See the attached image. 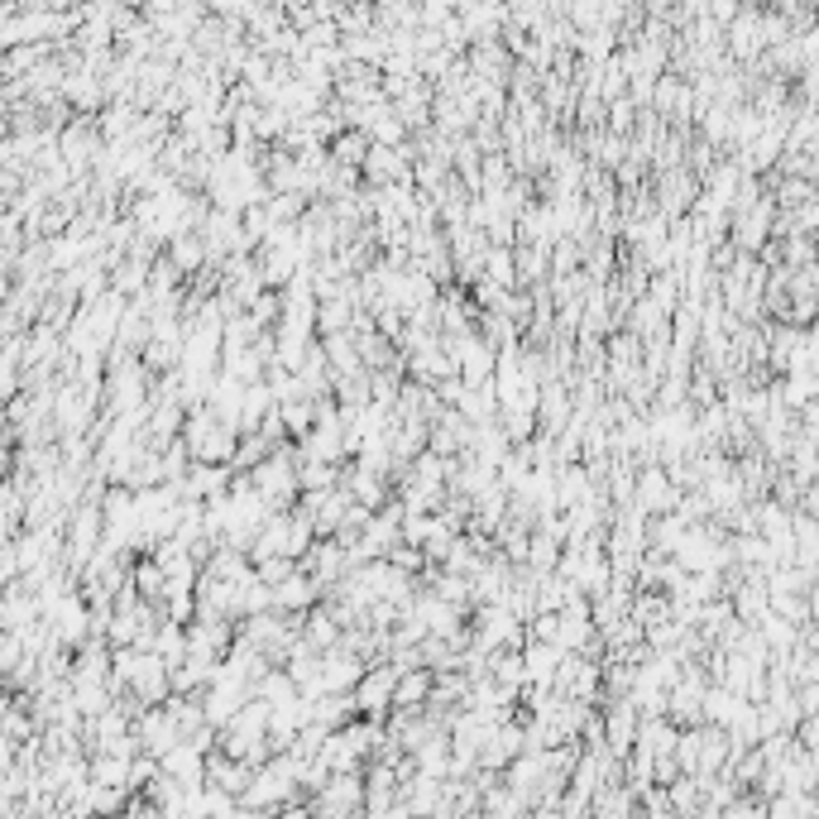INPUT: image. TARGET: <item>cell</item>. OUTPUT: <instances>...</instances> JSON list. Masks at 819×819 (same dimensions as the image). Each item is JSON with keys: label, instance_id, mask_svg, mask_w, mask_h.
Segmentation results:
<instances>
[{"label": "cell", "instance_id": "cell-1", "mask_svg": "<svg viewBox=\"0 0 819 819\" xmlns=\"http://www.w3.org/2000/svg\"><path fill=\"white\" fill-rule=\"evenodd\" d=\"M312 599V580H288V585H279V594H273V604H279V609H283V604H288V609H293V604H307Z\"/></svg>", "mask_w": 819, "mask_h": 819}, {"label": "cell", "instance_id": "cell-3", "mask_svg": "<svg viewBox=\"0 0 819 819\" xmlns=\"http://www.w3.org/2000/svg\"><path fill=\"white\" fill-rule=\"evenodd\" d=\"M226 226H231V216H216V221H211V231H216V235H221V231H226ZM231 240H235V245H249V240H245V235H231ZM221 249H226V245H216V255H221Z\"/></svg>", "mask_w": 819, "mask_h": 819}, {"label": "cell", "instance_id": "cell-2", "mask_svg": "<svg viewBox=\"0 0 819 819\" xmlns=\"http://www.w3.org/2000/svg\"><path fill=\"white\" fill-rule=\"evenodd\" d=\"M671 498H676V494H671V484L662 480V474H647V480H642V504L662 508V504H671Z\"/></svg>", "mask_w": 819, "mask_h": 819}]
</instances>
